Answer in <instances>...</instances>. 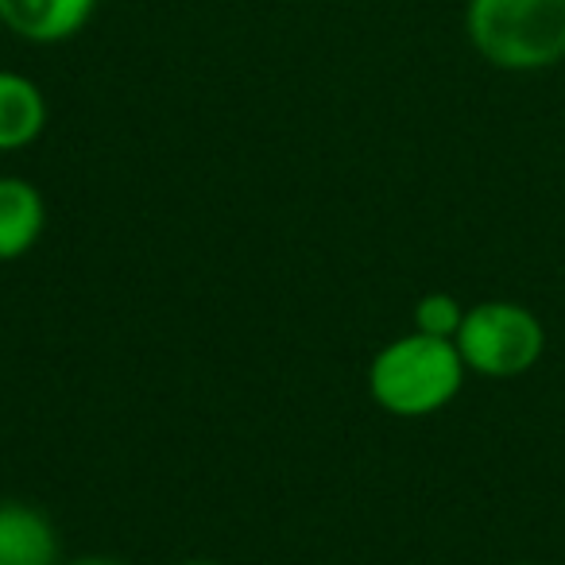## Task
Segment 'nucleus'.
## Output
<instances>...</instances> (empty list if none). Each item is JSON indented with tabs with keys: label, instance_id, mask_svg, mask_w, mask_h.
<instances>
[{
	"label": "nucleus",
	"instance_id": "nucleus-1",
	"mask_svg": "<svg viewBox=\"0 0 565 565\" xmlns=\"http://www.w3.org/2000/svg\"><path fill=\"white\" fill-rule=\"evenodd\" d=\"M465 35L495 71H550L565 58V0H469Z\"/></svg>",
	"mask_w": 565,
	"mask_h": 565
},
{
	"label": "nucleus",
	"instance_id": "nucleus-2",
	"mask_svg": "<svg viewBox=\"0 0 565 565\" xmlns=\"http://www.w3.org/2000/svg\"><path fill=\"white\" fill-rule=\"evenodd\" d=\"M465 361L454 341L430 338L411 330L407 338H395L372 356L369 392L376 407L399 418H426L461 395Z\"/></svg>",
	"mask_w": 565,
	"mask_h": 565
},
{
	"label": "nucleus",
	"instance_id": "nucleus-3",
	"mask_svg": "<svg viewBox=\"0 0 565 565\" xmlns=\"http://www.w3.org/2000/svg\"><path fill=\"white\" fill-rule=\"evenodd\" d=\"M465 369L477 376L511 380L531 372L546 353V330L539 315L519 302L492 299L465 310V322L454 338Z\"/></svg>",
	"mask_w": 565,
	"mask_h": 565
},
{
	"label": "nucleus",
	"instance_id": "nucleus-4",
	"mask_svg": "<svg viewBox=\"0 0 565 565\" xmlns=\"http://www.w3.org/2000/svg\"><path fill=\"white\" fill-rule=\"evenodd\" d=\"M97 0H0V28L35 47H55L89 28Z\"/></svg>",
	"mask_w": 565,
	"mask_h": 565
},
{
	"label": "nucleus",
	"instance_id": "nucleus-5",
	"mask_svg": "<svg viewBox=\"0 0 565 565\" xmlns=\"http://www.w3.org/2000/svg\"><path fill=\"white\" fill-rule=\"evenodd\" d=\"M0 565H63L58 531L40 508L0 500Z\"/></svg>",
	"mask_w": 565,
	"mask_h": 565
},
{
	"label": "nucleus",
	"instance_id": "nucleus-6",
	"mask_svg": "<svg viewBox=\"0 0 565 565\" xmlns=\"http://www.w3.org/2000/svg\"><path fill=\"white\" fill-rule=\"evenodd\" d=\"M47 228V202L40 186L20 174H0V264L20 259Z\"/></svg>",
	"mask_w": 565,
	"mask_h": 565
},
{
	"label": "nucleus",
	"instance_id": "nucleus-7",
	"mask_svg": "<svg viewBox=\"0 0 565 565\" xmlns=\"http://www.w3.org/2000/svg\"><path fill=\"white\" fill-rule=\"evenodd\" d=\"M47 128V97L28 74L0 71V156L24 151Z\"/></svg>",
	"mask_w": 565,
	"mask_h": 565
},
{
	"label": "nucleus",
	"instance_id": "nucleus-8",
	"mask_svg": "<svg viewBox=\"0 0 565 565\" xmlns=\"http://www.w3.org/2000/svg\"><path fill=\"white\" fill-rule=\"evenodd\" d=\"M465 310H469V307H461V299H457V295L430 291V295H423V299L415 302V330L430 333V338L454 341L457 330H461V322H465Z\"/></svg>",
	"mask_w": 565,
	"mask_h": 565
},
{
	"label": "nucleus",
	"instance_id": "nucleus-9",
	"mask_svg": "<svg viewBox=\"0 0 565 565\" xmlns=\"http://www.w3.org/2000/svg\"><path fill=\"white\" fill-rule=\"evenodd\" d=\"M63 565H125V562H117V557H74V562Z\"/></svg>",
	"mask_w": 565,
	"mask_h": 565
},
{
	"label": "nucleus",
	"instance_id": "nucleus-10",
	"mask_svg": "<svg viewBox=\"0 0 565 565\" xmlns=\"http://www.w3.org/2000/svg\"><path fill=\"white\" fill-rule=\"evenodd\" d=\"M182 565H221V562H205V557H198V562H182Z\"/></svg>",
	"mask_w": 565,
	"mask_h": 565
},
{
	"label": "nucleus",
	"instance_id": "nucleus-11",
	"mask_svg": "<svg viewBox=\"0 0 565 565\" xmlns=\"http://www.w3.org/2000/svg\"><path fill=\"white\" fill-rule=\"evenodd\" d=\"M511 565H534V562H511Z\"/></svg>",
	"mask_w": 565,
	"mask_h": 565
}]
</instances>
